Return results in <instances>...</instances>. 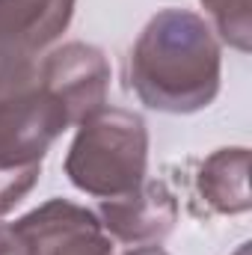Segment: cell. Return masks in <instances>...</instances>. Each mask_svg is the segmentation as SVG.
<instances>
[{
  "instance_id": "obj_1",
  "label": "cell",
  "mask_w": 252,
  "mask_h": 255,
  "mask_svg": "<svg viewBox=\"0 0 252 255\" xmlns=\"http://www.w3.org/2000/svg\"><path fill=\"white\" fill-rule=\"evenodd\" d=\"M130 89L160 113H196L220 92V45L187 9L157 12L127 60Z\"/></svg>"
},
{
  "instance_id": "obj_2",
  "label": "cell",
  "mask_w": 252,
  "mask_h": 255,
  "mask_svg": "<svg viewBox=\"0 0 252 255\" xmlns=\"http://www.w3.org/2000/svg\"><path fill=\"white\" fill-rule=\"evenodd\" d=\"M148 130L139 113L101 107L80 122L65 157V175L77 190L101 199L130 193L145 181Z\"/></svg>"
},
{
  "instance_id": "obj_3",
  "label": "cell",
  "mask_w": 252,
  "mask_h": 255,
  "mask_svg": "<svg viewBox=\"0 0 252 255\" xmlns=\"http://www.w3.org/2000/svg\"><path fill=\"white\" fill-rule=\"evenodd\" d=\"M74 15V0H0V98L39 83V63Z\"/></svg>"
},
{
  "instance_id": "obj_4",
  "label": "cell",
  "mask_w": 252,
  "mask_h": 255,
  "mask_svg": "<svg viewBox=\"0 0 252 255\" xmlns=\"http://www.w3.org/2000/svg\"><path fill=\"white\" fill-rule=\"evenodd\" d=\"M68 125L65 107L42 83L0 98V169H42V157Z\"/></svg>"
},
{
  "instance_id": "obj_5",
  "label": "cell",
  "mask_w": 252,
  "mask_h": 255,
  "mask_svg": "<svg viewBox=\"0 0 252 255\" xmlns=\"http://www.w3.org/2000/svg\"><path fill=\"white\" fill-rule=\"evenodd\" d=\"M27 255H113L110 235L95 211L68 199H51L15 220Z\"/></svg>"
},
{
  "instance_id": "obj_6",
  "label": "cell",
  "mask_w": 252,
  "mask_h": 255,
  "mask_svg": "<svg viewBox=\"0 0 252 255\" xmlns=\"http://www.w3.org/2000/svg\"><path fill=\"white\" fill-rule=\"evenodd\" d=\"M39 83L60 101L71 125L83 122L104 107L110 89L107 57L86 42H68L57 51H48L39 63Z\"/></svg>"
},
{
  "instance_id": "obj_7",
  "label": "cell",
  "mask_w": 252,
  "mask_h": 255,
  "mask_svg": "<svg viewBox=\"0 0 252 255\" xmlns=\"http://www.w3.org/2000/svg\"><path fill=\"white\" fill-rule=\"evenodd\" d=\"M98 220L110 238L133 247H148L172 232L178 220V202L163 181H142L130 193L101 199Z\"/></svg>"
},
{
  "instance_id": "obj_8",
  "label": "cell",
  "mask_w": 252,
  "mask_h": 255,
  "mask_svg": "<svg viewBox=\"0 0 252 255\" xmlns=\"http://www.w3.org/2000/svg\"><path fill=\"white\" fill-rule=\"evenodd\" d=\"M196 202L199 214H244L250 211V151L220 148L199 163L196 172Z\"/></svg>"
},
{
  "instance_id": "obj_9",
  "label": "cell",
  "mask_w": 252,
  "mask_h": 255,
  "mask_svg": "<svg viewBox=\"0 0 252 255\" xmlns=\"http://www.w3.org/2000/svg\"><path fill=\"white\" fill-rule=\"evenodd\" d=\"M223 42L238 51H250L252 45V9L250 0H202Z\"/></svg>"
},
{
  "instance_id": "obj_10",
  "label": "cell",
  "mask_w": 252,
  "mask_h": 255,
  "mask_svg": "<svg viewBox=\"0 0 252 255\" xmlns=\"http://www.w3.org/2000/svg\"><path fill=\"white\" fill-rule=\"evenodd\" d=\"M0 255H27L15 223H0Z\"/></svg>"
},
{
  "instance_id": "obj_11",
  "label": "cell",
  "mask_w": 252,
  "mask_h": 255,
  "mask_svg": "<svg viewBox=\"0 0 252 255\" xmlns=\"http://www.w3.org/2000/svg\"><path fill=\"white\" fill-rule=\"evenodd\" d=\"M125 255H169V253L160 250V247H136V250H127Z\"/></svg>"
},
{
  "instance_id": "obj_12",
  "label": "cell",
  "mask_w": 252,
  "mask_h": 255,
  "mask_svg": "<svg viewBox=\"0 0 252 255\" xmlns=\"http://www.w3.org/2000/svg\"><path fill=\"white\" fill-rule=\"evenodd\" d=\"M235 255H250V244H241V247L235 250Z\"/></svg>"
}]
</instances>
